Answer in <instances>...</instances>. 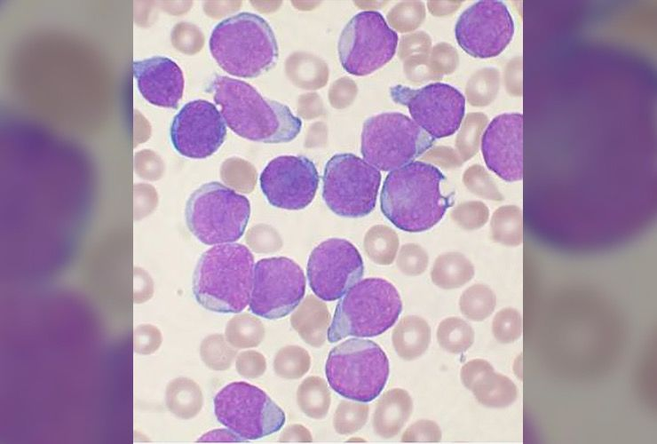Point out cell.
Returning a JSON list of instances; mask_svg holds the SVG:
<instances>
[{
	"instance_id": "obj_1",
	"label": "cell",
	"mask_w": 657,
	"mask_h": 444,
	"mask_svg": "<svg viewBox=\"0 0 657 444\" xmlns=\"http://www.w3.org/2000/svg\"><path fill=\"white\" fill-rule=\"evenodd\" d=\"M446 179L439 168L422 161L390 171L380 194L381 211L402 231H427L454 204V194H444L441 191Z\"/></svg>"
},
{
	"instance_id": "obj_2",
	"label": "cell",
	"mask_w": 657,
	"mask_h": 444,
	"mask_svg": "<svg viewBox=\"0 0 657 444\" xmlns=\"http://www.w3.org/2000/svg\"><path fill=\"white\" fill-rule=\"evenodd\" d=\"M209 88L226 125L243 139L287 143L301 131V119L287 105L263 97L244 81L216 75Z\"/></svg>"
},
{
	"instance_id": "obj_3",
	"label": "cell",
	"mask_w": 657,
	"mask_h": 444,
	"mask_svg": "<svg viewBox=\"0 0 657 444\" xmlns=\"http://www.w3.org/2000/svg\"><path fill=\"white\" fill-rule=\"evenodd\" d=\"M254 257L240 243L216 245L203 252L193 275V293L205 309L238 313L249 304Z\"/></svg>"
},
{
	"instance_id": "obj_4",
	"label": "cell",
	"mask_w": 657,
	"mask_h": 444,
	"mask_svg": "<svg viewBox=\"0 0 657 444\" xmlns=\"http://www.w3.org/2000/svg\"><path fill=\"white\" fill-rule=\"evenodd\" d=\"M218 65L231 75L257 77L277 63L278 43L268 21L256 13L242 12L218 23L209 40Z\"/></svg>"
},
{
	"instance_id": "obj_5",
	"label": "cell",
	"mask_w": 657,
	"mask_h": 444,
	"mask_svg": "<svg viewBox=\"0 0 657 444\" xmlns=\"http://www.w3.org/2000/svg\"><path fill=\"white\" fill-rule=\"evenodd\" d=\"M401 311V298L392 283L383 278L363 279L337 303L328 340L379 336L395 324Z\"/></svg>"
},
{
	"instance_id": "obj_6",
	"label": "cell",
	"mask_w": 657,
	"mask_h": 444,
	"mask_svg": "<svg viewBox=\"0 0 657 444\" xmlns=\"http://www.w3.org/2000/svg\"><path fill=\"white\" fill-rule=\"evenodd\" d=\"M249 217V199L217 181L205 183L194 191L185 209L189 231L206 245L238 241Z\"/></svg>"
},
{
	"instance_id": "obj_7",
	"label": "cell",
	"mask_w": 657,
	"mask_h": 444,
	"mask_svg": "<svg viewBox=\"0 0 657 444\" xmlns=\"http://www.w3.org/2000/svg\"><path fill=\"white\" fill-rule=\"evenodd\" d=\"M390 365L383 349L368 339L350 338L328 353L325 374L330 387L341 396L369 402L382 392Z\"/></svg>"
},
{
	"instance_id": "obj_8",
	"label": "cell",
	"mask_w": 657,
	"mask_h": 444,
	"mask_svg": "<svg viewBox=\"0 0 657 444\" xmlns=\"http://www.w3.org/2000/svg\"><path fill=\"white\" fill-rule=\"evenodd\" d=\"M434 142L435 139L408 115L385 112L364 122L360 152L364 160L377 170L392 171L414 162Z\"/></svg>"
},
{
	"instance_id": "obj_9",
	"label": "cell",
	"mask_w": 657,
	"mask_h": 444,
	"mask_svg": "<svg viewBox=\"0 0 657 444\" xmlns=\"http://www.w3.org/2000/svg\"><path fill=\"white\" fill-rule=\"evenodd\" d=\"M381 172L351 154L333 155L322 177V198L335 214L344 218L368 216L376 207Z\"/></svg>"
},
{
	"instance_id": "obj_10",
	"label": "cell",
	"mask_w": 657,
	"mask_h": 444,
	"mask_svg": "<svg viewBox=\"0 0 657 444\" xmlns=\"http://www.w3.org/2000/svg\"><path fill=\"white\" fill-rule=\"evenodd\" d=\"M218 421L244 440L271 435L283 426V410L265 392L249 383L232 382L214 397Z\"/></svg>"
},
{
	"instance_id": "obj_11",
	"label": "cell",
	"mask_w": 657,
	"mask_h": 444,
	"mask_svg": "<svg viewBox=\"0 0 657 444\" xmlns=\"http://www.w3.org/2000/svg\"><path fill=\"white\" fill-rule=\"evenodd\" d=\"M399 36L376 11L355 14L343 28L337 44L343 68L356 76L372 74L395 55Z\"/></svg>"
},
{
	"instance_id": "obj_12",
	"label": "cell",
	"mask_w": 657,
	"mask_h": 444,
	"mask_svg": "<svg viewBox=\"0 0 657 444\" xmlns=\"http://www.w3.org/2000/svg\"><path fill=\"white\" fill-rule=\"evenodd\" d=\"M305 293V277L297 263L287 257L258 260L249 300V311L259 317L281 319L293 312Z\"/></svg>"
},
{
	"instance_id": "obj_13",
	"label": "cell",
	"mask_w": 657,
	"mask_h": 444,
	"mask_svg": "<svg viewBox=\"0 0 657 444\" xmlns=\"http://www.w3.org/2000/svg\"><path fill=\"white\" fill-rule=\"evenodd\" d=\"M390 95L407 107L412 120L434 139L453 135L464 117L465 98L447 83H431L418 89L397 84L390 88Z\"/></svg>"
},
{
	"instance_id": "obj_14",
	"label": "cell",
	"mask_w": 657,
	"mask_h": 444,
	"mask_svg": "<svg viewBox=\"0 0 657 444\" xmlns=\"http://www.w3.org/2000/svg\"><path fill=\"white\" fill-rule=\"evenodd\" d=\"M514 35V20L506 4L497 0H481L466 8L458 17L455 36L467 54L490 59L501 54Z\"/></svg>"
},
{
	"instance_id": "obj_15",
	"label": "cell",
	"mask_w": 657,
	"mask_h": 444,
	"mask_svg": "<svg viewBox=\"0 0 657 444\" xmlns=\"http://www.w3.org/2000/svg\"><path fill=\"white\" fill-rule=\"evenodd\" d=\"M306 272L313 292L321 300L335 301L360 281L364 265L351 242L329 238L312 250Z\"/></svg>"
},
{
	"instance_id": "obj_16",
	"label": "cell",
	"mask_w": 657,
	"mask_h": 444,
	"mask_svg": "<svg viewBox=\"0 0 657 444\" xmlns=\"http://www.w3.org/2000/svg\"><path fill=\"white\" fill-rule=\"evenodd\" d=\"M320 176L315 164L304 155H281L271 160L259 177L262 193L276 208L297 210L313 200Z\"/></svg>"
},
{
	"instance_id": "obj_17",
	"label": "cell",
	"mask_w": 657,
	"mask_h": 444,
	"mask_svg": "<svg viewBox=\"0 0 657 444\" xmlns=\"http://www.w3.org/2000/svg\"><path fill=\"white\" fill-rule=\"evenodd\" d=\"M226 123L216 106L206 99L185 104L174 116L170 137L176 151L187 158L204 159L224 143Z\"/></svg>"
},
{
	"instance_id": "obj_18",
	"label": "cell",
	"mask_w": 657,
	"mask_h": 444,
	"mask_svg": "<svg viewBox=\"0 0 657 444\" xmlns=\"http://www.w3.org/2000/svg\"><path fill=\"white\" fill-rule=\"evenodd\" d=\"M481 152L487 167L503 180H522L523 115L503 113L493 118L482 135Z\"/></svg>"
},
{
	"instance_id": "obj_19",
	"label": "cell",
	"mask_w": 657,
	"mask_h": 444,
	"mask_svg": "<svg viewBox=\"0 0 657 444\" xmlns=\"http://www.w3.org/2000/svg\"><path fill=\"white\" fill-rule=\"evenodd\" d=\"M139 91L150 104L177 108L182 99L185 79L179 66L171 59L154 56L132 64Z\"/></svg>"
},
{
	"instance_id": "obj_20",
	"label": "cell",
	"mask_w": 657,
	"mask_h": 444,
	"mask_svg": "<svg viewBox=\"0 0 657 444\" xmlns=\"http://www.w3.org/2000/svg\"><path fill=\"white\" fill-rule=\"evenodd\" d=\"M413 410V400L406 390L393 388L385 392L376 406L372 424L382 438L396 436L403 428Z\"/></svg>"
},
{
	"instance_id": "obj_21",
	"label": "cell",
	"mask_w": 657,
	"mask_h": 444,
	"mask_svg": "<svg viewBox=\"0 0 657 444\" xmlns=\"http://www.w3.org/2000/svg\"><path fill=\"white\" fill-rule=\"evenodd\" d=\"M330 314L326 305L309 296L291 316V325L300 337L313 347L324 345Z\"/></svg>"
},
{
	"instance_id": "obj_22",
	"label": "cell",
	"mask_w": 657,
	"mask_h": 444,
	"mask_svg": "<svg viewBox=\"0 0 657 444\" xmlns=\"http://www.w3.org/2000/svg\"><path fill=\"white\" fill-rule=\"evenodd\" d=\"M477 401L487 408H503L518 397L516 385L506 376L496 373L489 364L469 388Z\"/></svg>"
},
{
	"instance_id": "obj_23",
	"label": "cell",
	"mask_w": 657,
	"mask_h": 444,
	"mask_svg": "<svg viewBox=\"0 0 657 444\" xmlns=\"http://www.w3.org/2000/svg\"><path fill=\"white\" fill-rule=\"evenodd\" d=\"M392 341L397 354L401 359L416 360L429 347L431 328L428 322L419 316H405L394 328Z\"/></svg>"
},
{
	"instance_id": "obj_24",
	"label": "cell",
	"mask_w": 657,
	"mask_h": 444,
	"mask_svg": "<svg viewBox=\"0 0 657 444\" xmlns=\"http://www.w3.org/2000/svg\"><path fill=\"white\" fill-rule=\"evenodd\" d=\"M472 263L462 253L450 251L439 255L431 268L432 282L445 289L463 286L474 275Z\"/></svg>"
},
{
	"instance_id": "obj_25",
	"label": "cell",
	"mask_w": 657,
	"mask_h": 444,
	"mask_svg": "<svg viewBox=\"0 0 657 444\" xmlns=\"http://www.w3.org/2000/svg\"><path fill=\"white\" fill-rule=\"evenodd\" d=\"M297 402L305 416L313 419L324 418L331 403L330 392L325 380L316 376L306 377L297 388Z\"/></svg>"
},
{
	"instance_id": "obj_26",
	"label": "cell",
	"mask_w": 657,
	"mask_h": 444,
	"mask_svg": "<svg viewBox=\"0 0 657 444\" xmlns=\"http://www.w3.org/2000/svg\"><path fill=\"white\" fill-rule=\"evenodd\" d=\"M203 397L198 385L186 378L173 381L167 392L170 409L182 418L194 416L202 408Z\"/></svg>"
},
{
	"instance_id": "obj_27",
	"label": "cell",
	"mask_w": 657,
	"mask_h": 444,
	"mask_svg": "<svg viewBox=\"0 0 657 444\" xmlns=\"http://www.w3.org/2000/svg\"><path fill=\"white\" fill-rule=\"evenodd\" d=\"M491 235L495 242L506 246L522 243V212L515 205L502 206L491 218Z\"/></svg>"
},
{
	"instance_id": "obj_28",
	"label": "cell",
	"mask_w": 657,
	"mask_h": 444,
	"mask_svg": "<svg viewBox=\"0 0 657 444\" xmlns=\"http://www.w3.org/2000/svg\"><path fill=\"white\" fill-rule=\"evenodd\" d=\"M398 248V234L387 226H374L365 234V252L373 262L378 265H391L396 258Z\"/></svg>"
},
{
	"instance_id": "obj_29",
	"label": "cell",
	"mask_w": 657,
	"mask_h": 444,
	"mask_svg": "<svg viewBox=\"0 0 657 444\" xmlns=\"http://www.w3.org/2000/svg\"><path fill=\"white\" fill-rule=\"evenodd\" d=\"M439 345L451 353H461L467 351L474 342V331L471 326L458 317L443 320L437 329Z\"/></svg>"
},
{
	"instance_id": "obj_30",
	"label": "cell",
	"mask_w": 657,
	"mask_h": 444,
	"mask_svg": "<svg viewBox=\"0 0 657 444\" xmlns=\"http://www.w3.org/2000/svg\"><path fill=\"white\" fill-rule=\"evenodd\" d=\"M265 337V329L255 317L241 314L235 316L226 325V338L235 348H251L261 344Z\"/></svg>"
},
{
	"instance_id": "obj_31",
	"label": "cell",
	"mask_w": 657,
	"mask_h": 444,
	"mask_svg": "<svg viewBox=\"0 0 657 444\" xmlns=\"http://www.w3.org/2000/svg\"><path fill=\"white\" fill-rule=\"evenodd\" d=\"M496 297L494 291L484 284H474L466 289L460 297L459 307L469 320L480 321L494 312Z\"/></svg>"
},
{
	"instance_id": "obj_32",
	"label": "cell",
	"mask_w": 657,
	"mask_h": 444,
	"mask_svg": "<svg viewBox=\"0 0 657 444\" xmlns=\"http://www.w3.org/2000/svg\"><path fill=\"white\" fill-rule=\"evenodd\" d=\"M311 367L308 352L298 345H287L281 348L273 360L275 374L284 379H298L305 376Z\"/></svg>"
},
{
	"instance_id": "obj_33",
	"label": "cell",
	"mask_w": 657,
	"mask_h": 444,
	"mask_svg": "<svg viewBox=\"0 0 657 444\" xmlns=\"http://www.w3.org/2000/svg\"><path fill=\"white\" fill-rule=\"evenodd\" d=\"M201 357L210 369L223 371L228 369L236 357V350L221 334L206 337L201 345Z\"/></svg>"
},
{
	"instance_id": "obj_34",
	"label": "cell",
	"mask_w": 657,
	"mask_h": 444,
	"mask_svg": "<svg viewBox=\"0 0 657 444\" xmlns=\"http://www.w3.org/2000/svg\"><path fill=\"white\" fill-rule=\"evenodd\" d=\"M369 408L367 404L341 401L334 414L335 431L342 435L352 434L360 430L367 423Z\"/></svg>"
},
{
	"instance_id": "obj_35",
	"label": "cell",
	"mask_w": 657,
	"mask_h": 444,
	"mask_svg": "<svg viewBox=\"0 0 657 444\" xmlns=\"http://www.w3.org/2000/svg\"><path fill=\"white\" fill-rule=\"evenodd\" d=\"M522 330V316L515 308H503L493 319V335L502 344L513 343L521 337Z\"/></svg>"
},
{
	"instance_id": "obj_36",
	"label": "cell",
	"mask_w": 657,
	"mask_h": 444,
	"mask_svg": "<svg viewBox=\"0 0 657 444\" xmlns=\"http://www.w3.org/2000/svg\"><path fill=\"white\" fill-rule=\"evenodd\" d=\"M429 257L425 250L416 243H406L401 246L397 257V266L408 276L422 274L427 268Z\"/></svg>"
},
{
	"instance_id": "obj_37",
	"label": "cell",
	"mask_w": 657,
	"mask_h": 444,
	"mask_svg": "<svg viewBox=\"0 0 657 444\" xmlns=\"http://www.w3.org/2000/svg\"><path fill=\"white\" fill-rule=\"evenodd\" d=\"M450 217L462 228L474 230L487 223L489 211L487 207L480 202H469L454 209Z\"/></svg>"
},
{
	"instance_id": "obj_38",
	"label": "cell",
	"mask_w": 657,
	"mask_h": 444,
	"mask_svg": "<svg viewBox=\"0 0 657 444\" xmlns=\"http://www.w3.org/2000/svg\"><path fill=\"white\" fill-rule=\"evenodd\" d=\"M235 368L241 377L254 379L261 377L266 369L265 356L257 351L248 350L236 356Z\"/></svg>"
},
{
	"instance_id": "obj_39",
	"label": "cell",
	"mask_w": 657,
	"mask_h": 444,
	"mask_svg": "<svg viewBox=\"0 0 657 444\" xmlns=\"http://www.w3.org/2000/svg\"><path fill=\"white\" fill-rule=\"evenodd\" d=\"M441 440L439 426L431 420H419L411 424L402 434V442H439Z\"/></svg>"
},
{
	"instance_id": "obj_40",
	"label": "cell",
	"mask_w": 657,
	"mask_h": 444,
	"mask_svg": "<svg viewBox=\"0 0 657 444\" xmlns=\"http://www.w3.org/2000/svg\"><path fill=\"white\" fill-rule=\"evenodd\" d=\"M484 172L480 167H473L467 170L465 175L466 185L471 191L482 197L495 201L503 200L500 193L492 186Z\"/></svg>"
},
{
	"instance_id": "obj_41",
	"label": "cell",
	"mask_w": 657,
	"mask_h": 444,
	"mask_svg": "<svg viewBox=\"0 0 657 444\" xmlns=\"http://www.w3.org/2000/svg\"><path fill=\"white\" fill-rule=\"evenodd\" d=\"M313 440L309 430L302 424H290L286 427L280 438L281 442H311Z\"/></svg>"
},
{
	"instance_id": "obj_42",
	"label": "cell",
	"mask_w": 657,
	"mask_h": 444,
	"mask_svg": "<svg viewBox=\"0 0 657 444\" xmlns=\"http://www.w3.org/2000/svg\"><path fill=\"white\" fill-rule=\"evenodd\" d=\"M199 440L211 441H244L241 437L236 435L229 429L213 430L204 434Z\"/></svg>"
}]
</instances>
